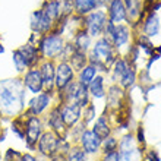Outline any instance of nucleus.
<instances>
[{
    "label": "nucleus",
    "mask_w": 161,
    "mask_h": 161,
    "mask_svg": "<svg viewBox=\"0 0 161 161\" xmlns=\"http://www.w3.org/2000/svg\"><path fill=\"white\" fill-rule=\"evenodd\" d=\"M26 107V89L21 76L0 79V117L13 119Z\"/></svg>",
    "instance_id": "obj_1"
},
{
    "label": "nucleus",
    "mask_w": 161,
    "mask_h": 161,
    "mask_svg": "<svg viewBox=\"0 0 161 161\" xmlns=\"http://www.w3.org/2000/svg\"><path fill=\"white\" fill-rule=\"evenodd\" d=\"M86 57H88V63L97 66L98 72L106 75L110 72L111 64L119 57V53L113 47L110 40L101 35L92 42V47L86 53Z\"/></svg>",
    "instance_id": "obj_2"
},
{
    "label": "nucleus",
    "mask_w": 161,
    "mask_h": 161,
    "mask_svg": "<svg viewBox=\"0 0 161 161\" xmlns=\"http://www.w3.org/2000/svg\"><path fill=\"white\" fill-rule=\"evenodd\" d=\"M70 145L72 144L66 138L59 136L57 133L50 130V129H46L42 132V135L40 136L35 149L38 151V154L41 157H46L50 160V158H54L57 155L64 157L68 154Z\"/></svg>",
    "instance_id": "obj_3"
},
{
    "label": "nucleus",
    "mask_w": 161,
    "mask_h": 161,
    "mask_svg": "<svg viewBox=\"0 0 161 161\" xmlns=\"http://www.w3.org/2000/svg\"><path fill=\"white\" fill-rule=\"evenodd\" d=\"M110 73L113 84H117L123 89L133 86L136 82V78H138V73H136L133 63L125 56H119L114 60V63L111 64L110 68Z\"/></svg>",
    "instance_id": "obj_4"
},
{
    "label": "nucleus",
    "mask_w": 161,
    "mask_h": 161,
    "mask_svg": "<svg viewBox=\"0 0 161 161\" xmlns=\"http://www.w3.org/2000/svg\"><path fill=\"white\" fill-rule=\"evenodd\" d=\"M66 44H68V40L64 38L62 34L56 32V31L42 35L38 42V48L42 60L59 62L64 48H66Z\"/></svg>",
    "instance_id": "obj_5"
},
{
    "label": "nucleus",
    "mask_w": 161,
    "mask_h": 161,
    "mask_svg": "<svg viewBox=\"0 0 161 161\" xmlns=\"http://www.w3.org/2000/svg\"><path fill=\"white\" fill-rule=\"evenodd\" d=\"M56 97H57V103H60V104L62 103H73L82 108L91 103V95L88 92V88L80 85L76 79L72 84H69L63 91L56 94Z\"/></svg>",
    "instance_id": "obj_6"
},
{
    "label": "nucleus",
    "mask_w": 161,
    "mask_h": 161,
    "mask_svg": "<svg viewBox=\"0 0 161 161\" xmlns=\"http://www.w3.org/2000/svg\"><path fill=\"white\" fill-rule=\"evenodd\" d=\"M104 37L108 38L113 44L117 53L125 48V47H129L132 40V26L127 25V24H111V22H107L106 28H104Z\"/></svg>",
    "instance_id": "obj_7"
},
{
    "label": "nucleus",
    "mask_w": 161,
    "mask_h": 161,
    "mask_svg": "<svg viewBox=\"0 0 161 161\" xmlns=\"http://www.w3.org/2000/svg\"><path fill=\"white\" fill-rule=\"evenodd\" d=\"M107 22L108 19H107L106 9H95L94 12L82 18V30H85L91 38L95 40L104 34V28H106Z\"/></svg>",
    "instance_id": "obj_8"
},
{
    "label": "nucleus",
    "mask_w": 161,
    "mask_h": 161,
    "mask_svg": "<svg viewBox=\"0 0 161 161\" xmlns=\"http://www.w3.org/2000/svg\"><path fill=\"white\" fill-rule=\"evenodd\" d=\"M56 103H57L56 92L42 91L40 94H35L34 97L28 101V104L25 107V111L31 116H42V114H46Z\"/></svg>",
    "instance_id": "obj_9"
},
{
    "label": "nucleus",
    "mask_w": 161,
    "mask_h": 161,
    "mask_svg": "<svg viewBox=\"0 0 161 161\" xmlns=\"http://www.w3.org/2000/svg\"><path fill=\"white\" fill-rule=\"evenodd\" d=\"M46 130V123L42 116H31L26 113V122H25V133H24V141H25L28 149H35L37 142L42 132Z\"/></svg>",
    "instance_id": "obj_10"
},
{
    "label": "nucleus",
    "mask_w": 161,
    "mask_h": 161,
    "mask_svg": "<svg viewBox=\"0 0 161 161\" xmlns=\"http://www.w3.org/2000/svg\"><path fill=\"white\" fill-rule=\"evenodd\" d=\"M117 151L120 153L122 161H142L144 160V151L141 149L136 136L133 133H126L122 136L119 141V148Z\"/></svg>",
    "instance_id": "obj_11"
},
{
    "label": "nucleus",
    "mask_w": 161,
    "mask_h": 161,
    "mask_svg": "<svg viewBox=\"0 0 161 161\" xmlns=\"http://www.w3.org/2000/svg\"><path fill=\"white\" fill-rule=\"evenodd\" d=\"M76 79V72L69 64V62L59 60L56 62V76H54V88L56 94L63 91L69 84H72Z\"/></svg>",
    "instance_id": "obj_12"
},
{
    "label": "nucleus",
    "mask_w": 161,
    "mask_h": 161,
    "mask_svg": "<svg viewBox=\"0 0 161 161\" xmlns=\"http://www.w3.org/2000/svg\"><path fill=\"white\" fill-rule=\"evenodd\" d=\"M30 26L32 34L37 35H46L48 32H53L56 30V22L51 21L41 9H37L31 13L30 16Z\"/></svg>",
    "instance_id": "obj_13"
},
{
    "label": "nucleus",
    "mask_w": 161,
    "mask_h": 161,
    "mask_svg": "<svg viewBox=\"0 0 161 161\" xmlns=\"http://www.w3.org/2000/svg\"><path fill=\"white\" fill-rule=\"evenodd\" d=\"M44 123H46V127L53 130L54 133H57L59 136H66L68 133V127L64 125L63 119H62V114H60V106L59 103H56L54 106L51 107L50 110L44 114Z\"/></svg>",
    "instance_id": "obj_14"
},
{
    "label": "nucleus",
    "mask_w": 161,
    "mask_h": 161,
    "mask_svg": "<svg viewBox=\"0 0 161 161\" xmlns=\"http://www.w3.org/2000/svg\"><path fill=\"white\" fill-rule=\"evenodd\" d=\"M78 145L88 155H97V154L101 153V139L88 127H85L82 133L79 135Z\"/></svg>",
    "instance_id": "obj_15"
},
{
    "label": "nucleus",
    "mask_w": 161,
    "mask_h": 161,
    "mask_svg": "<svg viewBox=\"0 0 161 161\" xmlns=\"http://www.w3.org/2000/svg\"><path fill=\"white\" fill-rule=\"evenodd\" d=\"M60 114H62V119H63L66 127L72 129L73 126H76L78 123H80L82 119V107H79L78 104H73V103H62L60 104Z\"/></svg>",
    "instance_id": "obj_16"
},
{
    "label": "nucleus",
    "mask_w": 161,
    "mask_h": 161,
    "mask_svg": "<svg viewBox=\"0 0 161 161\" xmlns=\"http://www.w3.org/2000/svg\"><path fill=\"white\" fill-rule=\"evenodd\" d=\"M21 79H22V84H24L25 89L28 91V92L32 94V95L40 94V92L44 91L42 78H41V73H40L38 68L28 69L25 73H22L21 75Z\"/></svg>",
    "instance_id": "obj_17"
},
{
    "label": "nucleus",
    "mask_w": 161,
    "mask_h": 161,
    "mask_svg": "<svg viewBox=\"0 0 161 161\" xmlns=\"http://www.w3.org/2000/svg\"><path fill=\"white\" fill-rule=\"evenodd\" d=\"M106 13L108 22L114 24V25L127 22V13L123 0H110L106 6Z\"/></svg>",
    "instance_id": "obj_18"
},
{
    "label": "nucleus",
    "mask_w": 161,
    "mask_h": 161,
    "mask_svg": "<svg viewBox=\"0 0 161 161\" xmlns=\"http://www.w3.org/2000/svg\"><path fill=\"white\" fill-rule=\"evenodd\" d=\"M40 73L42 78L44 91L47 92H56L54 88V76H56V62L53 60H42L38 64Z\"/></svg>",
    "instance_id": "obj_19"
},
{
    "label": "nucleus",
    "mask_w": 161,
    "mask_h": 161,
    "mask_svg": "<svg viewBox=\"0 0 161 161\" xmlns=\"http://www.w3.org/2000/svg\"><path fill=\"white\" fill-rule=\"evenodd\" d=\"M18 50L21 51L22 57L25 59L26 64H28V69L38 68V64L42 62L40 48H38V46H37V44H34V42L26 41L25 44H22L21 47H18Z\"/></svg>",
    "instance_id": "obj_20"
},
{
    "label": "nucleus",
    "mask_w": 161,
    "mask_h": 161,
    "mask_svg": "<svg viewBox=\"0 0 161 161\" xmlns=\"http://www.w3.org/2000/svg\"><path fill=\"white\" fill-rule=\"evenodd\" d=\"M127 13V25L135 28L142 18V0H123Z\"/></svg>",
    "instance_id": "obj_21"
},
{
    "label": "nucleus",
    "mask_w": 161,
    "mask_h": 161,
    "mask_svg": "<svg viewBox=\"0 0 161 161\" xmlns=\"http://www.w3.org/2000/svg\"><path fill=\"white\" fill-rule=\"evenodd\" d=\"M91 130H92L101 141L108 138V136L113 133V126H111L110 119H108V116H107L106 111H104L101 116H98L97 119L92 122Z\"/></svg>",
    "instance_id": "obj_22"
},
{
    "label": "nucleus",
    "mask_w": 161,
    "mask_h": 161,
    "mask_svg": "<svg viewBox=\"0 0 161 161\" xmlns=\"http://www.w3.org/2000/svg\"><path fill=\"white\" fill-rule=\"evenodd\" d=\"M141 31L145 37H157L160 34V18L155 12H149L141 24Z\"/></svg>",
    "instance_id": "obj_23"
},
{
    "label": "nucleus",
    "mask_w": 161,
    "mask_h": 161,
    "mask_svg": "<svg viewBox=\"0 0 161 161\" xmlns=\"http://www.w3.org/2000/svg\"><path fill=\"white\" fill-rule=\"evenodd\" d=\"M88 92L91 95V100H103L106 98L107 94V86H106V75L104 73H98L97 76L94 78V80L89 84Z\"/></svg>",
    "instance_id": "obj_24"
},
{
    "label": "nucleus",
    "mask_w": 161,
    "mask_h": 161,
    "mask_svg": "<svg viewBox=\"0 0 161 161\" xmlns=\"http://www.w3.org/2000/svg\"><path fill=\"white\" fill-rule=\"evenodd\" d=\"M70 42H72L73 48L76 51H80V53H85V54H86L89 51V48L92 47L94 40L89 37V34L85 30H79L76 34L73 35V38L70 40Z\"/></svg>",
    "instance_id": "obj_25"
},
{
    "label": "nucleus",
    "mask_w": 161,
    "mask_h": 161,
    "mask_svg": "<svg viewBox=\"0 0 161 161\" xmlns=\"http://www.w3.org/2000/svg\"><path fill=\"white\" fill-rule=\"evenodd\" d=\"M123 94H125V89H123L122 86H119L117 84H111L106 94L107 107H108V108H119V104L122 103Z\"/></svg>",
    "instance_id": "obj_26"
},
{
    "label": "nucleus",
    "mask_w": 161,
    "mask_h": 161,
    "mask_svg": "<svg viewBox=\"0 0 161 161\" xmlns=\"http://www.w3.org/2000/svg\"><path fill=\"white\" fill-rule=\"evenodd\" d=\"M98 69L97 66H94V64L88 63V64H85L84 68L80 69L79 72H76V80L79 82L80 85H84V86H86L88 88L89 84L94 80V78L98 75Z\"/></svg>",
    "instance_id": "obj_27"
},
{
    "label": "nucleus",
    "mask_w": 161,
    "mask_h": 161,
    "mask_svg": "<svg viewBox=\"0 0 161 161\" xmlns=\"http://www.w3.org/2000/svg\"><path fill=\"white\" fill-rule=\"evenodd\" d=\"M95 9H98L95 0H73V12L76 16L84 18Z\"/></svg>",
    "instance_id": "obj_28"
},
{
    "label": "nucleus",
    "mask_w": 161,
    "mask_h": 161,
    "mask_svg": "<svg viewBox=\"0 0 161 161\" xmlns=\"http://www.w3.org/2000/svg\"><path fill=\"white\" fill-rule=\"evenodd\" d=\"M51 21H54L56 24L60 21V13H59V6H57V0H44L42 6L40 8Z\"/></svg>",
    "instance_id": "obj_29"
},
{
    "label": "nucleus",
    "mask_w": 161,
    "mask_h": 161,
    "mask_svg": "<svg viewBox=\"0 0 161 161\" xmlns=\"http://www.w3.org/2000/svg\"><path fill=\"white\" fill-rule=\"evenodd\" d=\"M68 62H69V64L73 68V70H75V72H79V70L84 68L85 64H88V57H86V54H85V53H80V51L73 50L72 54L69 56Z\"/></svg>",
    "instance_id": "obj_30"
},
{
    "label": "nucleus",
    "mask_w": 161,
    "mask_h": 161,
    "mask_svg": "<svg viewBox=\"0 0 161 161\" xmlns=\"http://www.w3.org/2000/svg\"><path fill=\"white\" fill-rule=\"evenodd\" d=\"M88 154L80 148L78 144L70 145L68 154L64 155V161H88Z\"/></svg>",
    "instance_id": "obj_31"
},
{
    "label": "nucleus",
    "mask_w": 161,
    "mask_h": 161,
    "mask_svg": "<svg viewBox=\"0 0 161 161\" xmlns=\"http://www.w3.org/2000/svg\"><path fill=\"white\" fill-rule=\"evenodd\" d=\"M12 62H13V66H15V69H16V72L19 76L28 70V64H26L25 59L22 57L21 51L18 50V48H15V50L12 51Z\"/></svg>",
    "instance_id": "obj_32"
},
{
    "label": "nucleus",
    "mask_w": 161,
    "mask_h": 161,
    "mask_svg": "<svg viewBox=\"0 0 161 161\" xmlns=\"http://www.w3.org/2000/svg\"><path fill=\"white\" fill-rule=\"evenodd\" d=\"M57 6H59L60 21L75 15V12H73V0H57Z\"/></svg>",
    "instance_id": "obj_33"
},
{
    "label": "nucleus",
    "mask_w": 161,
    "mask_h": 161,
    "mask_svg": "<svg viewBox=\"0 0 161 161\" xmlns=\"http://www.w3.org/2000/svg\"><path fill=\"white\" fill-rule=\"evenodd\" d=\"M94 120H95V106H94L92 101H91L88 106L82 108V119H80V123L88 127V125H91Z\"/></svg>",
    "instance_id": "obj_34"
},
{
    "label": "nucleus",
    "mask_w": 161,
    "mask_h": 161,
    "mask_svg": "<svg viewBox=\"0 0 161 161\" xmlns=\"http://www.w3.org/2000/svg\"><path fill=\"white\" fill-rule=\"evenodd\" d=\"M117 148H119V139L113 135L101 141V154L113 153V151H117Z\"/></svg>",
    "instance_id": "obj_35"
},
{
    "label": "nucleus",
    "mask_w": 161,
    "mask_h": 161,
    "mask_svg": "<svg viewBox=\"0 0 161 161\" xmlns=\"http://www.w3.org/2000/svg\"><path fill=\"white\" fill-rule=\"evenodd\" d=\"M22 154L15 151V149H8L3 155V161H21Z\"/></svg>",
    "instance_id": "obj_36"
},
{
    "label": "nucleus",
    "mask_w": 161,
    "mask_h": 161,
    "mask_svg": "<svg viewBox=\"0 0 161 161\" xmlns=\"http://www.w3.org/2000/svg\"><path fill=\"white\" fill-rule=\"evenodd\" d=\"M100 161H122L119 151H113V153H107V154H101Z\"/></svg>",
    "instance_id": "obj_37"
},
{
    "label": "nucleus",
    "mask_w": 161,
    "mask_h": 161,
    "mask_svg": "<svg viewBox=\"0 0 161 161\" xmlns=\"http://www.w3.org/2000/svg\"><path fill=\"white\" fill-rule=\"evenodd\" d=\"M147 161H160V157H158V154L155 149H149L148 153H147Z\"/></svg>",
    "instance_id": "obj_38"
},
{
    "label": "nucleus",
    "mask_w": 161,
    "mask_h": 161,
    "mask_svg": "<svg viewBox=\"0 0 161 161\" xmlns=\"http://www.w3.org/2000/svg\"><path fill=\"white\" fill-rule=\"evenodd\" d=\"M21 161H38V158L35 157L34 154H31V153H25V154H22Z\"/></svg>",
    "instance_id": "obj_39"
},
{
    "label": "nucleus",
    "mask_w": 161,
    "mask_h": 161,
    "mask_svg": "<svg viewBox=\"0 0 161 161\" xmlns=\"http://www.w3.org/2000/svg\"><path fill=\"white\" fill-rule=\"evenodd\" d=\"M95 3H97L98 9H104L107 6V3H108V0H95Z\"/></svg>",
    "instance_id": "obj_40"
},
{
    "label": "nucleus",
    "mask_w": 161,
    "mask_h": 161,
    "mask_svg": "<svg viewBox=\"0 0 161 161\" xmlns=\"http://www.w3.org/2000/svg\"><path fill=\"white\" fill-rule=\"evenodd\" d=\"M4 139V127L2 125V117H0V142Z\"/></svg>",
    "instance_id": "obj_41"
},
{
    "label": "nucleus",
    "mask_w": 161,
    "mask_h": 161,
    "mask_svg": "<svg viewBox=\"0 0 161 161\" xmlns=\"http://www.w3.org/2000/svg\"><path fill=\"white\" fill-rule=\"evenodd\" d=\"M4 53V46L2 44V41H0V54H3Z\"/></svg>",
    "instance_id": "obj_42"
}]
</instances>
